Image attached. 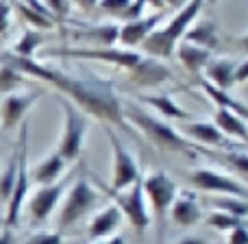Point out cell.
<instances>
[{
	"mask_svg": "<svg viewBox=\"0 0 248 244\" xmlns=\"http://www.w3.org/2000/svg\"><path fill=\"white\" fill-rule=\"evenodd\" d=\"M0 65H9L20 74H24L26 79H37V81H44L55 90L63 92L65 98L77 105L83 114H90L107 124H116L124 131H131V127L124 122L122 103L116 94L113 79L98 77L90 70L72 74L57 65L42 64L37 59H22L13 52H0Z\"/></svg>",
	"mask_w": 248,
	"mask_h": 244,
	"instance_id": "obj_1",
	"label": "cell"
},
{
	"mask_svg": "<svg viewBox=\"0 0 248 244\" xmlns=\"http://www.w3.org/2000/svg\"><path fill=\"white\" fill-rule=\"evenodd\" d=\"M122 116L124 122L131 120L133 127H137L144 137H148V142H153L157 148L168 150V153H183L187 157H196V153L201 150V146L189 142L187 137H183L179 131H176L172 124H168L161 118L148 114L146 109H141L140 105L131 103L126 107H122Z\"/></svg>",
	"mask_w": 248,
	"mask_h": 244,
	"instance_id": "obj_2",
	"label": "cell"
},
{
	"mask_svg": "<svg viewBox=\"0 0 248 244\" xmlns=\"http://www.w3.org/2000/svg\"><path fill=\"white\" fill-rule=\"evenodd\" d=\"M201 11H202V2H185L181 7V11H176L174 17L168 24L157 26L148 35V39L141 44V50H146L148 57H153V59H172L176 46L183 42L185 31L201 16Z\"/></svg>",
	"mask_w": 248,
	"mask_h": 244,
	"instance_id": "obj_3",
	"label": "cell"
},
{
	"mask_svg": "<svg viewBox=\"0 0 248 244\" xmlns=\"http://www.w3.org/2000/svg\"><path fill=\"white\" fill-rule=\"evenodd\" d=\"M26 150H29V122L20 124V135L16 142V153H17V175H16V185L13 192L7 201V214H4V229H11L20 223V214L24 207L26 194H29L31 177H29V166H26Z\"/></svg>",
	"mask_w": 248,
	"mask_h": 244,
	"instance_id": "obj_4",
	"label": "cell"
},
{
	"mask_svg": "<svg viewBox=\"0 0 248 244\" xmlns=\"http://www.w3.org/2000/svg\"><path fill=\"white\" fill-rule=\"evenodd\" d=\"M141 188H144V196L148 198L150 210H153L157 236H159V240H163V233H166V214L176 196V183L172 181L170 175L157 170V172H150L148 177H141Z\"/></svg>",
	"mask_w": 248,
	"mask_h": 244,
	"instance_id": "obj_5",
	"label": "cell"
},
{
	"mask_svg": "<svg viewBox=\"0 0 248 244\" xmlns=\"http://www.w3.org/2000/svg\"><path fill=\"white\" fill-rule=\"evenodd\" d=\"M44 57H61V59H85V61H105L116 68L131 72L141 61V55L135 50H124V48H48Z\"/></svg>",
	"mask_w": 248,
	"mask_h": 244,
	"instance_id": "obj_6",
	"label": "cell"
},
{
	"mask_svg": "<svg viewBox=\"0 0 248 244\" xmlns=\"http://www.w3.org/2000/svg\"><path fill=\"white\" fill-rule=\"evenodd\" d=\"M61 107H63L65 122H63V133H61L57 153L68 163V162L78 159V155L83 153V144H85V135H87V118H85V114L74 103H70L68 98H61Z\"/></svg>",
	"mask_w": 248,
	"mask_h": 244,
	"instance_id": "obj_7",
	"label": "cell"
},
{
	"mask_svg": "<svg viewBox=\"0 0 248 244\" xmlns=\"http://www.w3.org/2000/svg\"><path fill=\"white\" fill-rule=\"evenodd\" d=\"M98 201H100V194L94 190V185L90 183L87 177H81L78 181H74V185L70 188L63 205H61L59 227L68 229V227H72V225H77L78 220L85 218V216L94 210Z\"/></svg>",
	"mask_w": 248,
	"mask_h": 244,
	"instance_id": "obj_8",
	"label": "cell"
},
{
	"mask_svg": "<svg viewBox=\"0 0 248 244\" xmlns=\"http://www.w3.org/2000/svg\"><path fill=\"white\" fill-rule=\"evenodd\" d=\"M98 188H103L105 194L113 198V205L122 211V216H126L128 223L133 225V229L140 236L148 229L150 216H148V210H146V196H144V188H141V179L137 183H133L131 188L122 190V192H113V190L105 188L100 183H98Z\"/></svg>",
	"mask_w": 248,
	"mask_h": 244,
	"instance_id": "obj_9",
	"label": "cell"
},
{
	"mask_svg": "<svg viewBox=\"0 0 248 244\" xmlns=\"http://www.w3.org/2000/svg\"><path fill=\"white\" fill-rule=\"evenodd\" d=\"M109 137V144H111V153H113V179H111V188L113 192H122V190L131 188L133 183L141 179V170L140 163H137L135 155L122 144V140L113 133L111 127L105 129Z\"/></svg>",
	"mask_w": 248,
	"mask_h": 244,
	"instance_id": "obj_10",
	"label": "cell"
},
{
	"mask_svg": "<svg viewBox=\"0 0 248 244\" xmlns=\"http://www.w3.org/2000/svg\"><path fill=\"white\" fill-rule=\"evenodd\" d=\"M189 181L196 190L202 192H214V194H227V196H235V198H244L248 201V192L242 183H237L235 179L222 175L218 170H211V168H196L189 175Z\"/></svg>",
	"mask_w": 248,
	"mask_h": 244,
	"instance_id": "obj_11",
	"label": "cell"
},
{
	"mask_svg": "<svg viewBox=\"0 0 248 244\" xmlns=\"http://www.w3.org/2000/svg\"><path fill=\"white\" fill-rule=\"evenodd\" d=\"M42 96V92H13L4 96L0 103V127L2 131H13L24 122V116L33 103Z\"/></svg>",
	"mask_w": 248,
	"mask_h": 244,
	"instance_id": "obj_12",
	"label": "cell"
},
{
	"mask_svg": "<svg viewBox=\"0 0 248 244\" xmlns=\"http://www.w3.org/2000/svg\"><path fill=\"white\" fill-rule=\"evenodd\" d=\"M65 190V181H57L52 185H44L39 188L33 196L29 198V216H31V225H44L50 214L55 211L57 203H59L61 194Z\"/></svg>",
	"mask_w": 248,
	"mask_h": 244,
	"instance_id": "obj_13",
	"label": "cell"
},
{
	"mask_svg": "<svg viewBox=\"0 0 248 244\" xmlns=\"http://www.w3.org/2000/svg\"><path fill=\"white\" fill-rule=\"evenodd\" d=\"M181 133L187 135L189 142H198L202 146H216V148H224V150H237V144L227 137L214 122H202V120H194V122H183L181 124Z\"/></svg>",
	"mask_w": 248,
	"mask_h": 244,
	"instance_id": "obj_14",
	"label": "cell"
},
{
	"mask_svg": "<svg viewBox=\"0 0 248 244\" xmlns=\"http://www.w3.org/2000/svg\"><path fill=\"white\" fill-rule=\"evenodd\" d=\"M161 17H163V13H153V16H144V17H140V20L124 22L120 26L118 42L122 44L124 50H128V48H133V46H141V44L148 39V35L159 26Z\"/></svg>",
	"mask_w": 248,
	"mask_h": 244,
	"instance_id": "obj_15",
	"label": "cell"
},
{
	"mask_svg": "<svg viewBox=\"0 0 248 244\" xmlns=\"http://www.w3.org/2000/svg\"><path fill=\"white\" fill-rule=\"evenodd\" d=\"M170 79H172L170 70L159 59H153V57H141L140 64L128 72V81L140 87H157L161 83L170 81Z\"/></svg>",
	"mask_w": 248,
	"mask_h": 244,
	"instance_id": "obj_16",
	"label": "cell"
},
{
	"mask_svg": "<svg viewBox=\"0 0 248 244\" xmlns=\"http://www.w3.org/2000/svg\"><path fill=\"white\" fill-rule=\"evenodd\" d=\"M235 61L229 57H211V61L205 65V81H209L214 87L222 92H231L235 85Z\"/></svg>",
	"mask_w": 248,
	"mask_h": 244,
	"instance_id": "obj_17",
	"label": "cell"
},
{
	"mask_svg": "<svg viewBox=\"0 0 248 244\" xmlns=\"http://www.w3.org/2000/svg\"><path fill=\"white\" fill-rule=\"evenodd\" d=\"M170 218L172 223L181 227H192L201 220V205L194 192H176L174 201L170 205Z\"/></svg>",
	"mask_w": 248,
	"mask_h": 244,
	"instance_id": "obj_18",
	"label": "cell"
},
{
	"mask_svg": "<svg viewBox=\"0 0 248 244\" xmlns=\"http://www.w3.org/2000/svg\"><path fill=\"white\" fill-rule=\"evenodd\" d=\"M183 42L194 44L198 48H205V50L214 52L216 48L220 46V39H218V26H216L214 20H194L189 24V29L185 31L183 35Z\"/></svg>",
	"mask_w": 248,
	"mask_h": 244,
	"instance_id": "obj_19",
	"label": "cell"
},
{
	"mask_svg": "<svg viewBox=\"0 0 248 244\" xmlns=\"http://www.w3.org/2000/svg\"><path fill=\"white\" fill-rule=\"evenodd\" d=\"M122 211L118 210L116 205H109L105 207L103 211H98V214L92 218L90 227H87V236L92 238V240H100V238H109L113 236V233L118 231V227L122 225Z\"/></svg>",
	"mask_w": 248,
	"mask_h": 244,
	"instance_id": "obj_20",
	"label": "cell"
},
{
	"mask_svg": "<svg viewBox=\"0 0 248 244\" xmlns=\"http://www.w3.org/2000/svg\"><path fill=\"white\" fill-rule=\"evenodd\" d=\"M63 170H65V162L61 159L59 153H52V155H48L46 159H42V162L31 170V179L44 188V185L57 183L59 177L63 175Z\"/></svg>",
	"mask_w": 248,
	"mask_h": 244,
	"instance_id": "obj_21",
	"label": "cell"
},
{
	"mask_svg": "<svg viewBox=\"0 0 248 244\" xmlns=\"http://www.w3.org/2000/svg\"><path fill=\"white\" fill-rule=\"evenodd\" d=\"M198 83H201V87L205 90V94L209 96L218 107H222V109H227V112L240 116L244 122L248 120V105H244L242 100H237L235 96H231L229 92H222V90H218V87H214L209 81H205L202 77H198Z\"/></svg>",
	"mask_w": 248,
	"mask_h": 244,
	"instance_id": "obj_22",
	"label": "cell"
},
{
	"mask_svg": "<svg viewBox=\"0 0 248 244\" xmlns=\"http://www.w3.org/2000/svg\"><path fill=\"white\" fill-rule=\"evenodd\" d=\"M174 55L179 57V61L187 68V72H192L194 77L201 74V70H205V65L211 61V52L205 50V48H198L194 44H187V42H181L176 46Z\"/></svg>",
	"mask_w": 248,
	"mask_h": 244,
	"instance_id": "obj_23",
	"label": "cell"
},
{
	"mask_svg": "<svg viewBox=\"0 0 248 244\" xmlns=\"http://www.w3.org/2000/svg\"><path fill=\"white\" fill-rule=\"evenodd\" d=\"M118 35H120V26L118 24H98V26H85V29L77 31L74 37L98 44L96 48H111L118 42Z\"/></svg>",
	"mask_w": 248,
	"mask_h": 244,
	"instance_id": "obj_24",
	"label": "cell"
},
{
	"mask_svg": "<svg viewBox=\"0 0 248 244\" xmlns=\"http://www.w3.org/2000/svg\"><path fill=\"white\" fill-rule=\"evenodd\" d=\"M13 9L20 11L22 20H24L26 24L33 26V31H50V29H55V22L50 20V16H48L44 2H17V4H13Z\"/></svg>",
	"mask_w": 248,
	"mask_h": 244,
	"instance_id": "obj_25",
	"label": "cell"
},
{
	"mask_svg": "<svg viewBox=\"0 0 248 244\" xmlns=\"http://www.w3.org/2000/svg\"><path fill=\"white\" fill-rule=\"evenodd\" d=\"M141 100L157 109L166 120H183V122L192 120V116H189L183 107H179L168 94H146V96H141Z\"/></svg>",
	"mask_w": 248,
	"mask_h": 244,
	"instance_id": "obj_26",
	"label": "cell"
},
{
	"mask_svg": "<svg viewBox=\"0 0 248 244\" xmlns=\"http://www.w3.org/2000/svg\"><path fill=\"white\" fill-rule=\"evenodd\" d=\"M214 124L224 133V135H231V137H240L242 142H248V124L242 120L240 116L235 114L227 112V109L218 107L216 109V116H214Z\"/></svg>",
	"mask_w": 248,
	"mask_h": 244,
	"instance_id": "obj_27",
	"label": "cell"
},
{
	"mask_svg": "<svg viewBox=\"0 0 248 244\" xmlns=\"http://www.w3.org/2000/svg\"><path fill=\"white\" fill-rule=\"evenodd\" d=\"M100 9L109 13L113 17H122L124 22H133L144 17L146 2H128V0H118V2H98Z\"/></svg>",
	"mask_w": 248,
	"mask_h": 244,
	"instance_id": "obj_28",
	"label": "cell"
},
{
	"mask_svg": "<svg viewBox=\"0 0 248 244\" xmlns=\"http://www.w3.org/2000/svg\"><path fill=\"white\" fill-rule=\"evenodd\" d=\"M44 44V35L39 33V31H33V29H26L24 33H22V37L16 42V46H13V55L16 57H22V59H35V50H37L39 46Z\"/></svg>",
	"mask_w": 248,
	"mask_h": 244,
	"instance_id": "obj_29",
	"label": "cell"
},
{
	"mask_svg": "<svg viewBox=\"0 0 248 244\" xmlns=\"http://www.w3.org/2000/svg\"><path fill=\"white\" fill-rule=\"evenodd\" d=\"M26 81H29V79H26L24 74H20L17 70L9 68V65H0V96H2V98L13 94V92L20 85H24Z\"/></svg>",
	"mask_w": 248,
	"mask_h": 244,
	"instance_id": "obj_30",
	"label": "cell"
},
{
	"mask_svg": "<svg viewBox=\"0 0 248 244\" xmlns=\"http://www.w3.org/2000/svg\"><path fill=\"white\" fill-rule=\"evenodd\" d=\"M16 175H17V153L13 148L11 159H9L4 172L0 175V201H4V203L9 201V196L13 192V185H16Z\"/></svg>",
	"mask_w": 248,
	"mask_h": 244,
	"instance_id": "obj_31",
	"label": "cell"
},
{
	"mask_svg": "<svg viewBox=\"0 0 248 244\" xmlns=\"http://www.w3.org/2000/svg\"><path fill=\"white\" fill-rule=\"evenodd\" d=\"M214 205L218 207V211H224V214H231L235 218L244 220L248 216V201L244 198H235V196H220L214 201Z\"/></svg>",
	"mask_w": 248,
	"mask_h": 244,
	"instance_id": "obj_32",
	"label": "cell"
},
{
	"mask_svg": "<svg viewBox=\"0 0 248 244\" xmlns=\"http://www.w3.org/2000/svg\"><path fill=\"white\" fill-rule=\"evenodd\" d=\"M205 220H207L209 227L218 229V231H233V229H237V227L244 225V220L235 218V216H231V214H224V211H218V210L211 211Z\"/></svg>",
	"mask_w": 248,
	"mask_h": 244,
	"instance_id": "obj_33",
	"label": "cell"
},
{
	"mask_svg": "<svg viewBox=\"0 0 248 244\" xmlns=\"http://www.w3.org/2000/svg\"><path fill=\"white\" fill-rule=\"evenodd\" d=\"M222 159L231 166H235L240 172H246L248 175V153H242V150H224Z\"/></svg>",
	"mask_w": 248,
	"mask_h": 244,
	"instance_id": "obj_34",
	"label": "cell"
},
{
	"mask_svg": "<svg viewBox=\"0 0 248 244\" xmlns=\"http://www.w3.org/2000/svg\"><path fill=\"white\" fill-rule=\"evenodd\" d=\"M63 238L61 233L57 231H39V233H33L24 244H61Z\"/></svg>",
	"mask_w": 248,
	"mask_h": 244,
	"instance_id": "obj_35",
	"label": "cell"
},
{
	"mask_svg": "<svg viewBox=\"0 0 248 244\" xmlns=\"http://www.w3.org/2000/svg\"><path fill=\"white\" fill-rule=\"evenodd\" d=\"M227 244H248V223H244L237 229H233V231H229Z\"/></svg>",
	"mask_w": 248,
	"mask_h": 244,
	"instance_id": "obj_36",
	"label": "cell"
},
{
	"mask_svg": "<svg viewBox=\"0 0 248 244\" xmlns=\"http://www.w3.org/2000/svg\"><path fill=\"white\" fill-rule=\"evenodd\" d=\"M11 11H13V4H9V2H0V35L7 33Z\"/></svg>",
	"mask_w": 248,
	"mask_h": 244,
	"instance_id": "obj_37",
	"label": "cell"
},
{
	"mask_svg": "<svg viewBox=\"0 0 248 244\" xmlns=\"http://www.w3.org/2000/svg\"><path fill=\"white\" fill-rule=\"evenodd\" d=\"M246 81H248V59L235 65V85H242Z\"/></svg>",
	"mask_w": 248,
	"mask_h": 244,
	"instance_id": "obj_38",
	"label": "cell"
},
{
	"mask_svg": "<svg viewBox=\"0 0 248 244\" xmlns=\"http://www.w3.org/2000/svg\"><path fill=\"white\" fill-rule=\"evenodd\" d=\"M13 240H16V238H13L11 229H2V231H0V244H16Z\"/></svg>",
	"mask_w": 248,
	"mask_h": 244,
	"instance_id": "obj_39",
	"label": "cell"
},
{
	"mask_svg": "<svg viewBox=\"0 0 248 244\" xmlns=\"http://www.w3.org/2000/svg\"><path fill=\"white\" fill-rule=\"evenodd\" d=\"M176 244H207L202 238H198V236H187V238H181Z\"/></svg>",
	"mask_w": 248,
	"mask_h": 244,
	"instance_id": "obj_40",
	"label": "cell"
},
{
	"mask_svg": "<svg viewBox=\"0 0 248 244\" xmlns=\"http://www.w3.org/2000/svg\"><path fill=\"white\" fill-rule=\"evenodd\" d=\"M96 244H124V240L120 236H111V238H107L105 242H96Z\"/></svg>",
	"mask_w": 248,
	"mask_h": 244,
	"instance_id": "obj_41",
	"label": "cell"
},
{
	"mask_svg": "<svg viewBox=\"0 0 248 244\" xmlns=\"http://www.w3.org/2000/svg\"><path fill=\"white\" fill-rule=\"evenodd\" d=\"M237 44H240V48H242V50H246V52H248V33L244 35V37H240V39H237Z\"/></svg>",
	"mask_w": 248,
	"mask_h": 244,
	"instance_id": "obj_42",
	"label": "cell"
},
{
	"mask_svg": "<svg viewBox=\"0 0 248 244\" xmlns=\"http://www.w3.org/2000/svg\"><path fill=\"white\" fill-rule=\"evenodd\" d=\"M2 229H4V220L0 218V231H2Z\"/></svg>",
	"mask_w": 248,
	"mask_h": 244,
	"instance_id": "obj_43",
	"label": "cell"
}]
</instances>
